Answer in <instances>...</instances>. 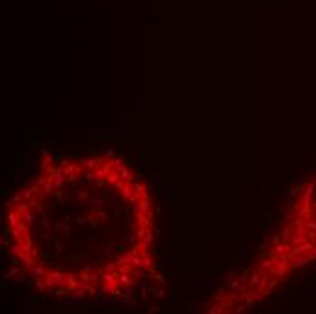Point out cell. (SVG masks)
<instances>
[{
	"instance_id": "6da1fadb",
	"label": "cell",
	"mask_w": 316,
	"mask_h": 314,
	"mask_svg": "<svg viewBox=\"0 0 316 314\" xmlns=\"http://www.w3.org/2000/svg\"><path fill=\"white\" fill-rule=\"evenodd\" d=\"M44 282L47 287H62L65 283V274L60 271H55V272H47L44 276Z\"/></svg>"
},
{
	"instance_id": "7a4b0ae2",
	"label": "cell",
	"mask_w": 316,
	"mask_h": 314,
	"mask_svg": "<svg viewBox=\"0 0 316 314\" xmlns=\"http://www.w3.org/2000/svg\"><path fill=\"white\" fill-rule=\"evenodd\" d=\"M15 240H17L15 243H17L24 252H31L33 251V238L29 236V232L24 234V236H20V238H15Z\"/></svg>"
},
{
	"instance_id": "3957f363",
	"label": "cell",
	"mask_w": 316,
	"mask_h": 314,
	"mask_svg": "<svg viewBox=\"0 0 316 314\" xmlns=\"http://www.w3.org/2000/svg\"><path fill=\"white\" fill-rule=\"evenodd\" d=\"M78 285H80V278L73 272H65V287L69 291H74V289H78Z\"/></svg>"
},
{
	"instance_id": "277c9868",
	"label": "cell",
	"mask_w": 316,
	"mask_h": 314,
	"mask_svg": "<svg viewBox=\"0 0 316 314\" xmlns=\"http://www.w3.org/2000/svg\"><path fill=\"white\" fill-rule=\"evenodd\" d=\"M7 221H9V227L13 229V227H17V225L22 221V214H20L17 209H15V211H9V212H7Z\"/></svg>"
},
{
	"instance_id": "5b68a950",
	"label": "cell",
	"mask_w": 316,
	"mask_h": 314,
	"mask_svg": "<svg viewBox=\"0 0 316 314\" xmlns=\"http://www.w3.org/2000/svg\"><path fill=\"white\" fill-rule=\"evenodd\" d=\"M118 283L120 285H124V287H136V282L135 280H131V276H129V272H118Z\"/></svg>"
},
{
	"instance_id": "8992f818",
	"label": "cell",
	"mask_w": 316,
	"mask_h": 314,
	"mask_svg": "<svg viewBox=\"0 0 316 314\" xmlns=\"http://www.w3.org/2000/svg\"><path fill=\"white\" fill-rule=\"evenodd\" d=\"M291 249H293V243H287V241H284V243L280 241V243L274 245V252L276 254H289Z\"/></svg>"
},
{
	"instance_id": "52a82bcc",
	"label": "cell",
	"mask_w": 316,
	"mask_h": 314,
	"mask_svg": "<svg viewBox=\"0 0 316 314\" xmlns=\"http://www.w3.org/2000/svg\"><path fill=\"white\" fill-rule=\"evenodd\" d=\"M44 171H45V174H47V178L49 180H55L58 174H62V169H58V167H55V165H45L44 167Z\"/></svg>"
},
{
	"instance_id": "ba28073f",
	"label": "cell",
	"mask_w": 316,
	"mask_h": 314,
	"mask_svg": "<svg viewBox=\"0 0 316 314\" xmlns=\"http://www.w3.org/2000/svg\"><path fill=\"white\" fill-rule=\"evenodd\" d=\"M55 191H56V187H55L53 180H47V182H45V183L42 185V194H44V196H49V194H55Z\"/></svg>"
},
{
	"instance_id": "9c48e42d",
	"label": "cell",
	"mask_w": 316,
	"mask_h": 314,
	"mask_svg": "<svg viewBox=\"0 0 316 314\" xmlns=\"http://www.w3.org/2000/svg\"><path fill=\"white\" fill-rule=\"evenodd\" d=\"M80 164H82V167H84V169H96V167H98L96 158H82V160H80Z\"/></svg>"
},
{
	"instance_id": "30bf717a",
	"label": "cell",
	"mask_w": 316,
	"mask_h": 314,
	"mask_svg": "<svg viewBox=\"0 0 316 314\" xmlns=\"http://www.w3.org/2000/svg\"><path fill=\"white\" fill-rule=\"evenodd\" d=\"M142 269H153V258L149 252H142Z\"/></svg>"
},
{
	"instance_id": "8fae6325",
	"label": "cell",
	"mask_w": 316,
	"mask_h": 314,
	"mask_svg": "<svg viewBox=\"0 0 316 314\" xmlns=\"http://www.w3.org/2000/svg\"><path fill=\"white\" fill-rule=\"evenodd\" d=\"M22 220L26 221V223H27V227H29V229H33V220H35V211H26V212H24V214H22Z\"/></svg>"
},
{
	"instance_id": "7c38bea8",
	"label": "cell",
	"mask_w": 316,
	"mask_h": 314,
	"mask_svg": "<svg viewBox=\"0 0 316 314\" xmlns=\"http://www.w3.org/2000/svg\"><path fill=\"white\" fill-rule=\"evenodd\" d=\"M45 274H47V269H45V265H44V263L35 265V271H33V276H35V278H44Z\"/></svg>"
},
{
	"instance_id": "4fadbf2b",
	"label": "cell",
	"mask_w": 316,
	"mask_h": 314,
	"mask_svg": "<svg viewBox=\"0 0 316 314\" xmlns=\"http://www.w3.org/2000/svg\"><path fill=\"white\" fill-rule=\"evenodd\" d=\"M107 174H109V171H107L104 165L96 167L95 169V182H96V180H105V178H107Z\"/></svg>"
},
{
	"instance_id": "5bb4252c",
	"label": "cell",
	"mask_w": 316,
	"mask_h": 314,
	"mask_svg": "<svg viewBox=\"0 0 316 314\" xmlns=\"http://www.w3.org/2000/svg\"><path fill=\"white\" fill-rule=\"evenodd\" d=\"M120 178H122V176H120V171H111V173L107 174L105 182H107L109 185H115V183H116V182H118Z\"/></svg>"
},
{
	"instance_id": "9a60e30c",
	"label": "cell",
	"mask_w": 316,
	"mask_h": 314,
	"mask_svg": "<svg viewBox=\"0 0 316 314\" xmlns=\"http://www.w3.org/2000/svg\"><path fill=\"white\" fill-rule=\"evenodd\" d=\"M260 280H262V272L260 271L253 272V274L249 276V287H256V285L260 283Z\"/></svg>"
},
{
	"instance_id": "2e32d148",
	"label": "cell",
	"mask_w": 316,
	"mask_h": 314,
	"mask_svg": "<svg viewBox=\"0 0 316 314\" xmlns=\"http://www.w3.org/2000/svg\"><path fill=\"white\" fill-rule=\"evenodd\" d=\"M118 171H120V176H122V178L126 180V182H129V183L133 182V174H131V171H129V169H127L126 165L118 167Z\"/></svg>"
},
{
	"instance_id": "e0dca14e",
	"label": "cell",
	"mask_w": 316,
	"mask_h": 314,
	"mask_svg": "<svg viewBox=\"0 0 316 314\" xmlns=\"http://www.w3.org/2000/svg\"><path fill=\"white\" fill-rule=\"evenodd\" d=\"M65 180H67V176L62 173V174H58L56 178L53 180V183H55V187H56V189H64V185H65Z\"/></svg>"
},
{
	"instance_id": "ac0fdd59",
	"label": "cell",
	"mask_w": 316,
	"mask_h": 314,
	"mask_svg": "<svg viewBox=\"0 0 316 314\" xmlns=\"http://www.w3.org/2000/svg\"><path fill=\"white\" fill-rule=\"evenodd\" d=\"M91 214H93L95 218H98V220L102 221V223H105V221H109V216L105 214L104 211H96V209H93V211H91Z\"/></svg>"
},
{
	"instance_id": "d6986e66",
	"label": "cell",
	"mask_w": 316,
	"mask_h": 314,
	"mask_svg": "<svg viewBox=\"0 0 316 314\" xmlns=\"http://www.w3.org/2000/svg\"><path fill=\"white\" fill-rule=\"evenodd\" d=\"M133 189H135V187H131V183H126V185H124V189L120 191L122 198H124V200H129V196L133 194Z\"/></svg>"
},
{
	"instance_id": "ffe728a7",
	"label": "cell",
	"mask_w": 316,
	"mask_h": 314,
	"mask_svg": "<svg viewBox=\"0 0 316 314\" xmlns=\"http://www.w3.org/2000/svg\"><path fill=\"white\" fill-rule=\"evenodd\" d=\"M56 232H58V231H45V232H44V240L45 241H58Z\"/></svg>"
},
{
	"instance_id": "44dd1931",
	"label": "cell",
	"mask_w": 316,
	"mask_h": 314,
	"mask_svg": "<svg viewBox=\"0 0 316 314\" xmlns=\"http://www.w3.org/2000/svg\"><path fill=\"white\" fill-rule=\"evenodd\" d=\"M42 156H44V158H42V165H44V167H45V165H51V164H55V158L49 155V151H44Z\"/></svg>"
},
{
	"instance_id": "7402d4cb",
	"label": "cell",
	"mask_w": 316,
	"mask_h": 314,
	"mask_svg": "<svg viewBox=\"0 0 316 314\" xmlns=\"http://www.w3.org/2000/svg\"><path fill=\"white\" fill-rule=\"evenodd\" d=\"M133 296H135V294L126 293L124 296H122V302H124V303H127V305H131V307H135V305H136V300H135Z\"/></svg>"
},
{
	"instance_id": "603a6c76",
	"label": "cell",
	"mask_w": 316,
	"mask_h": 314,
	"mask_svg": "<svg viewBox=\"0 0 316 314\" xmlns=\"http://www.w3.org/2000/svg\"><path fill=\"white\" fill-rule=\"evenodd\" d=\"M62 173L65 174V176H71V174H74V173H76V165H74V164H69V165L62 167Z\"/></svg>"
},
{
	"instance_id": "cb8c5ba5",
	"label": "cell",
	"mask_w": 316,
	"mask_h": 314,
	"mask_svg": "<svg viewBox=\"0 0 316 314\" xmlns=\"http://www.w3.org/2000/svg\"><path fill=\"white\" fill-rule=\"evenodd\" d=\"M87 202H89L91 205H95V207H100V205L104 203V200H102V198H98V196H93V194L89 196V200H87Z\"/></svg>"
},
{
	"instance_id": "d4e9b609",
	"label": "cell",
	"mask_w": 316,
	"mask_h": 314,
	"mask_svg": "<svg viewBox=\"0 0 316 314\" xmlns=\"http://www.w3.org/2000/svg\"><path fill=\"white\" fill-rule=\"evenodd\" d=\"M153 240H155V234H153V229H151V227H149L147 229V234H146V238H144V241H146V245H151V243H153Z\"/></svg>"
},
{
	"instance_id": "484cf974",
	"label": "cell",
	"mask_w": 316,
	"mask_h": 314,
	"mask_svg": "<svg viewBox=\"0 0 316 314\" xmlns=\"http://www.w3.org/2000/svg\"><path fill=\"white\" fill-rule=\"evenodd\" d=\"M131 265H133L135 269H142V254H136V256L133 258V262H131Z\"/></svg>"
},
{
	"instance_id": "4316f807",
	"label": "cell",
	"mask_w": 316,
	"mask_h": 314,
	"mask_svg": "<svg viewBox=\"0 0 316 314\" xmlns=\"http://www.w3.org/2000/svg\"><path fill=\"white\" fill-rule=\"evenodd\" d=\"M22 200H24V189H18V191L13 194V202L18 203V202H22Z\"/></svg>"
},
{
	"instance_id": "83f0119b",
	"label": "cell",
	"mask_w": 316,
	"mask_h": 314,
	"mask_svg": "<svg viewBox=\"0 0 316 314\" xmlns=\"http://www.w3.org/2000/svg\"><path fill=\"white\" fill-rule=\"evenodd\" d=\"M280 236H282V238H284V241H287V240H291V238H293V236H291V229H289V227H287V225H285L284 229H282V234H280Z\"/></svg>"
},
{
	"instance_id": "f1b7e54d",
	"label": "cell",
	"mask_w": 316,
	"mask_h": 314,
	"mask_svg": "<svg viewBox=\"0 0 316 314\" xmlns=\"http://www.w3.org/2000/svg\"><path fill=\"white\" fill-rule=\"evenodd\" d=\"M149 293L153 294V296H156V298H162V296H164V289H160V287H151V289H149Z\"/></svg>"
},
{
	"instance_id": "f546056e",
	"label": "cell",
	"mask_w": 316,
	"mask_h": 314,
	"mask_svg": "<svg viewBox=\"0 0 316 314\" xmlns=\"http://www.w3.org/2000/svg\"><path fill=\"white\" fill-rule=\"evenodd\" d=\"M113 211H115L116 214H122V202L120 200H116V202H113Z\"/></svg>"
},
{
	"instance_id": "4dcf8cb0",
	"label": "cell",
	"mask_w": 316,
	"mask_h": 314,
	"mask_svg": "<svg viewBox=\"0 0 316 314\" xmlns=\"http://www.w3.org/2000/svg\"><path fill=\"white\" fill-rule=\"evenodd\" d=\"M74 194H76V198H80V200H89V196H91L89 193H85V191H78V189H76V193H74Z\"/></svg>"
},
{
	"instance_id": "1f68e13d",
	"label": "cell",
	"mask_w": 316,
	"mask_h": 314,
	"mask_svg": "<svg viewBox=\"0 0 316 314\" xmlns=\"http://www.w3.org/2000/svg\"><path fill=\"white\" fill-rule=\"evenodd\" d=\"M116 269H118V265H116V262L115 263H105V267H104V271H107V272H115Z\"/></svg>"
},
{
	"instance_id": "d6a6232c",
	"label": "cell",
	"mask_w": 316,
	"mask_h": 314,
	"mask_svg": "<svg viewBox=\"0 0 316 314\" xmlns=\"http://www.w3.org/2000/svg\"><path fill=\"white\" fill-rule=\"evenodd\" d=\"M40 225H42V229H44V231L49 229V216H45V214H44L42 220H40Z\"/></svg>"
},
{
	"instance_id": "836d02e7",
	"label": "cell",
	"mask_w": 316,
	"mask_h": 314,
	"mask_svg": "<svg viewBox=\"0 0 316 314\" xmlns=\"http://www.w3.org/2000/svg\"><path fill=\"white\" fill-rule=\"evenodd\" d=\"M84 180H87V182H91V180H95V171H85L84 173Z\"/></svg>"
},
{
	"instance_id": "e575fe53",
	"label": "cell",
	"mask_w": 316,
	"mask_h": 314,
	"mask_svg": "<svg viewBox=\"0 0 316 314\" xmlns=\"http://www.w3.org/2000/svg\"><path fill=\"white\" fill-rule=\"evenodd\" d=\"M146 214H147V218H149V220H153V221H155V220H158V216H160V214H158V211H155V212H153L151 209H149L147 212H146Z\"/></svg>"
},
{
	"instance_id": "d590c367",
	"label": "cell",
	"mask_w": 316,
	"mask_h": 314,
	"mask_svg": "<svg viewBox=\"0 0 316 314\" xmlns=\"http://www.w3.org/2000/svg\"><path fill=\"white\" fill-rule=\"evenodd\" d=\"M133 187H135V191H136V193H146V185H144V183H138V182H135V183H133Z\"/></svg>"
},
{
	"instance_id": "8d00e7d4",
	"label": "cell",
	"mask_w": 316,
	"mask_h": 314,
	"mask_svg": "<svg viewBox=\"0 0 316 314\" xmlns=\"http://www.w3.org/2000/svg\"><path fill=\"white\" fill-rule=\"evenodd\" d=\"M245 309H247V305H245V303H243V305H236V307H234V309H232V312L240 314V312H243V311H245Z\"/></svg>"
},
{
	"instance_id": "74e56055",
	"label": "cell",
	"mask_w": 316,
	"mask_h": 314,
	"mask_svg": "<svg viewBox=\"0 0 316 314\" xmlns=\"http://www.w3.org/2000/svg\"><path fill=\"white\" fill-rule=\"evenodd\" d=\"M126 247H127V241L122 240L118 245H116V251H118V252H124V249H126Z\"/></svg>"
},
{
	"instance_id": "f35d334b",
	"label": "cell",
	"mask_w": 316,
	"mask_h": 314,
	"mask_svg": "<svg viewBox=\"0 0 316 314\" xmlns=\"http://www.w3.org/2000/svg\"><path fill=\"white\" fill-rule=\"evenodd\" d=\"M153 278H155V280H156L158 283H160V285H165V280H164V276H162V274H155V276H153Z\"/></svg>"
},
{
	"instance_id": "ab89813d",
	"label": "cell",
	"mask_w": 316,
	"mask_h": 314,
	"mask_svg": "<svg viewBox=\"0 0 316 314\" xmlns=\"http://www.w3.org/2000/svg\"><path fill=\"white\" fill-rule=\"evenodd\" d=\"M87 220H89V218H85V216H78L74 221H76L78 225H84V223H87Z\"/></svg>"
},
{
	"instance_id": "60d3db41",
	"label": "cell",
	"mask_w": 316,
	"mask_h": 314,
	"mask_svg": "<svg viewBox=\"0 0 316 314\" xmlns=\"http://www.w3.org/2000/svg\"><path fill=\"white\" fill-rule=\"evenodd\" d=\"M267 241H271V243H274V245H276V243H280V236H276V234H274V236H271V238L267 236Z\"/></svg>"
},
{
	"instance_id": "b9f144b4",
	"label": "cell",
	"mask_w": 316,
	"mask_h": 314,
	"mask_svg": "<svg viewBox=\"0 0 316 314\" xmlns=\"http://www.w3.org/2000/svg\"><path fill=\"white\" fill-rule=\"evenodd\" d=\"M47 180H49L47 178V174H45V176H38V178H36V183H38V185H44Z\"/></svg>"
},
{
	"instance_id": "7bdbcfd3",
	"label": "cell",
	"mask_w": 316,
	"mask_h": 314,
	"mask_svg": "<svg viewBox=\"0 0 316 314\" xmlns=\"http://www.w3.org/2000/svg\"><path fill=\"white\" fill-rule=\"evenodd\" d=\"M35 212H38V214H42V212H44V203H42V202H38V203H36V209H35Z\"/></svg>"
},
{
	"instance_id": "ee69618b",
	"label": "cell",
	"mask_w": 316,
	"mask_h": 314,
	"mask_svg": "<svg viewBox=\"0 0 316 314\" xmlns=\"http://www.w3.org/2000/svg\"><path fill=\"white\" fill-rule=\"evenodd\" d=\"M36 203H38V200L31 198V200H29V209H31V211H35V209H36Z\"/></svg>"
},
{
	"instance_id": "f6af8a7d",
	"label": "cell",
	"mask_w": 316,
	"mask_h": 314,
	"mask_svg": "<svg viewBox=\"0 0 316 314\" xmlns=\"http://www.w3.org/2000/svg\"><path fill=\"white\" fill-rule=\"evenodd\" d=\"M0 291L4 294H7V293H11V287L9 285H6V283H2V287H0Z\"/></svg>"
},
{
	"instance_id": "bcb514c9",
	"label": "cell",
	"mask_w": 316,
	"mask_h": 314,
	"mask_svg": "<svg viewBox=\"0 0 316 314\" xmlns=\"http://www.w3.org/2000/svg\"><path fill=\"white\" fill-rule=\"evenodd\" d=\"M93 283V282H91ZM87 294H98V289L96 287H93V285H89V289H87Z\"/></svg>"
},
{
	"instance_id": "7dc6e473",
	"label": "cell",
	"mask_w": 316,
	"mask_h": 314,
	"mask_svg": "<svg viewBox=\"0 0 316 314\" xmlns=\"http://www.w3.org/2000/svg\"><path fill=\"white\" fill-rule=\"evenodd\" d=\"M223 296H225V293H223L222 289H218V293H216V296H214V298H216V300H223Z\"/></svg>"
},
{
	"instance_id": "c3c4849f",
	"label": "cell",
	"mask_w": 316,
	"mask_h": 314,
	"mask_svg": "<svg viewBox=\"0 0 316 314\" xmlns=\"http://www.w3.org/2000/svg\"><path fill=\"white\" fill-rule=\"evenodd\" d=\"M105 158H115V151L113 149H109V151H105V155H104Z\"/></svg>"
},
{
	"instance_id": "681fc988",
	"label": "cell",
	"mask_w": 316,
	"mask_h": 314,
	"mask_svg": "<svg viewBox=\"0 0 316 314\" xmlns=\"http://www.w3.org/2000/svg\"><path fill=\"white\" fill-rule=\"evenodd\" d=\"M15 280H17V282H20V283H24V282H26V278H24V276H22L20 272H18V274H17V276H15Z\"/></svg>"
},
{
	"instance_id": "f907efd6",
	"label": "cell",
	"mask_w": 316,
	"mask_h": 314,
	"mask_svg": "<svg viewBox=\"0 0 316 314\" xmlns=\"http://www.w3.org/2000/svg\"><path fill=\"white\" fill-rule=\"evenodd\" d=\"M102 254H104L105 258H109V256H111V252H109V249H107V247H102Z\"/></svg>"
},
{
	"instance_id": "816d5d0a",
	"label": "cell",
	"mask_w": 316,
	"mask_h": 314,
	"mask_svg": "<svg viewBox=\"0 0 316 314\" xmlns=\"http://www.w3.org/2000/svg\"><path fill=\"white\" fill-rule=\"evenodd\" d=\"M122 165H124V162L120 158H115V167H122Z\"/></svg>"
},
{
	"instance_id": "f5cc1de1",
	"label": "cell",
	"mask_w": 316,
	"mask_h": 314,
	"mask_svg": "<svg viewBox=\"0 0 316 314\" xmlns=\"http://www.w3.org/2000/svg\"><path fill=\"white\" fill-rule=\"evenodd\" d=\"M60 164H62V167H65V165H69V164H71V162H69V160H67V158H62V160H60Z\"/></svg>"
},
{
	"instance_id": "db71d44e",
	"label": "cell",
	"mask_w": 316,
	"mask_h": 314,
	"mask_svg": "<svg viewBox=\"0 0 316 314\" xmlns=\"http://www.w3.org/2000/svg\"><path fill=\"white\" fill-rule=\"evenodd\" d=\"M56 251H58V252H62V251H64V245L60 243V241H56Z\"/></svg>"
},
{
	"instance_id": "11a10c76",
	"label": "cell",
	"mask_w": 316,
	"mask_h": 314,
	"mask_svg": "<svg viewBox=\"0 0 316 314\" xmlns=\"http://www.w3.org/2000/svg\"><path fill=\"white\" fill-rule=\"evenodd\" d=\"M140 291H142V293H140V294H144V296H146V294H147V291H149V289H147V287H146V285H142V287H140Z\"/></svg>"
},
{
	"instance_id": "9f6ffc18",
	"label": "cell",
	"mask_w": 316,
	"mask_h": 314,
	"mask_svg": "<svg viewBox=\"0 0 316 314\" xmlns=\"http://www.w3.org/2000/svg\"><path fill=\"white\" fill-rule=\"evenodd\" d=\"M147 311H149V312H156V311H158V307H149Z\"/></svg>"
}]
</instances>
